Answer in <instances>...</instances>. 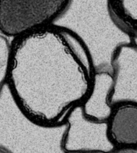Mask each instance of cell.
Listing matches in <instances>:
<instances>
[{
	"label": "cell",
	"instance_id": "cell-1",
	"mask_svg": "<svg viewBox=\"0 0 137 153\" xmlns=\"http://www.w3.org/2000/svg\"><path fill=\"white\" fill-rule=\"evenodd\" d=\"M93 65L83 41L51 24L11 39L7 85L17 110L32 124L62 126L93 85Z\"/></svg>",
	"mask_w": 137,
	"mask_h": 153
},
{
	"label": "cell",
	"instance_id": "cell-2",
	"mask_svg": "<svg viewBox=\"0 0 137 153\" xmlns=\"http://www.w3.org/2000/svg\"><path fill=\"white\" fill-rule=\"evenodd\" d=\"M82 26L72 29L88 51L95 73L113 74L112 62L119 48L132 43V38L111 15L108 0H87Z\"/></svg>",
	"mask_w": 137,
	"mask_h": 153
},
{
	"label": "cell",
	"instance_id": "cell-3",
	"mask_svg": "<svg viewBox=\"0 0 137 153\" xmlns=\"http://www.w3.org/2000/svg\"><path fill=\"white\" fill-rule=\"evenodd\" d=\"M72 0H0V32L11 39L55 24Z\"/></svg>",
	"mask_w": 137,
	"mask_h": 153
},
{
	"label": "cell",
	"instance_id": "cell-4",
	"mask_svg": "<svg viewBox=\"0 0 137 153\" xmlns=\"http://www.w3.org/2000/svg\"><path fill=\"white\" fill-rule=\"evenodd\" d=\"M67 123L55 128L20 121H0V150L4 153H67L63 143Z\"/></svg>",
	"mask_w": 137,
	"mask_h": 153
},
{
	"label": "cell",
	"instance_id": "cell-5",
	"mask_svg": "<svg viewBox=\"0 0 137 153\" xmlns=\"http://www.w3.org/2000/svg\"><path fill=\"white\" fill-rule=\"evenodd\" d=\"M67 123L63 143L67 152L109 153L116 148L109 136L108 122L87 117L82 106L72 111Z\"/></svg>",
	"mask_w": 137,
	"mask_h": 153
},
{
	"label": "cell",
	"instance_id": "cell-6",
	"mask_svg": "<svg viewBox=\"0 0 137 153\" xmlns=\"http://www.w3.org/2000/svg\"><path fill=\"white\" fill-rule=\"evenodd\" d=\"M113 88L110 104L137 105V47L132 44L119 48L112 62Z\"/></svg>",
	"mask_w": 137,
	"mask_h": 153
},
{
	"label": "cell",
	"instance_id": "cell-7",
	"mask_svg": "<svg viewBox=\"0 0 137 153\" xmlns=\"http://www.w3.org/2000/svg\"><path fill=\"white\" fill-rule=\"evenodd\" d=\"M113 84L112 74L107 72L95 73L90 94L82 105L87 117L97 121H108L114 108L110 104Z\"/></svg>",
	"mask_w": 137,
	"mask_h": 153
},
{
	"label": "cell",
	"instance_id": "cell-8",
	"mask_svg": "<svg viewBox=\"0 0 137 153\" xmlns=\"http://www.w3.org/2000/svg\"><path fill=\"white\" fill-rule=\"evenodd\" d=\"M108 122L109 136L116 147L137 146V105L115 106Z\"/></svg>",
	"mask_w": 137,
	"mask_h": 153
},
{
	"label": "cell",
	"instance_id": "cell-9",
	"mask_svg": "<svg viewBox=\"0 0 137 153\" xmlns=\"http://www.w3.org/2000/svg\"><path fill=\"white\" fill-rule=\"evenodd\" d=\"M108 6L114 21L137 39V0H108Z\"/></svg>",
	"mask_w": 137,
	"mask_h": 153
},
{
	"label": "cell",
	"instance_id": "cell-10",
	"mask_svg": "<svg viewBox=\"0 0 137 153\" xmlns=\"http://www.w3.org/2000/svg\"><path fill=\"white\" fill-rule=\"evenodd\" d=\"M11 56V39L0 32V97L7 85Z\"/></svg>",
	"mask_w": 137,
	"mask_h": 153
},
{
	"label": "cell",
	"instance_id": "cell-11",
	"mask_svg": "<svg viewBox=\"0 0 137 153\" xmlns=\"http://www.w3.org/2000/svg\"><path fill=\"white\" fill-rule=\"evenodd\" d=\"M109 153H137V146H122L110 152Z\"/></svg>",
	"mask_w": 137,
	"mask_h": 153
},
{
	"label": "cell",
	"instance_id": "cell-12",
	"mask_svg": "<svg viewBox=\"0 0 137 153\" xmlns=\"http://www.w3.org/2000/svg\"><path fill=\"white\" fill-rule=\"evenodd\" d=\"M132 45H135V47H137V39H135V38H132Z\"/></svg>",
	"mask_w": 137,
	"mask_h": 153
},
{
	"label": "cell",
	"instance_id": "cell-13",
	"mask_svg": "<svg viewBox=\"0 0 137 153\" xmlns=\"http://www.w3.org/2000/svg\"><path fill=\"white\" fill-rule=\"evenodd\" d=\"M67 153H101V152H67Z\"/></svg>",
	"mask_w": 137,
	"mask_h": 153
},
{
	"label": "cell",
	"instance_id": "cell-14",
	"mask_svg": "<svg viewBox=\"0 0 137 153\" xmlns=\"http://www.w3.org/2000/svg\"><path fill=\"white\" fill-rule=\"evenodd\" d=\"M0 153H4V152H2V150H0Z\"/></svg>",
	"mask_w": 137,
	"mask_h": 153
}]
</instances>
